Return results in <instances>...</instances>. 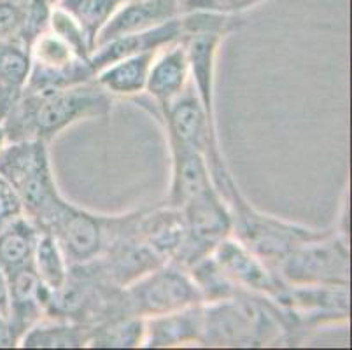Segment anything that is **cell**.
Segmentation results:
<instances>
[{"label":"cell","instance_id":"obj_25","mask_svg":"<svg viewBox=\"0 0 352 350\" xmlns=\"http://www.w3.org/2000/svg\"><path fill=\"white\" fill-rule=\"evenodd\" d=\"M191 281L197 285L204 303H217L235 296L239 287L230 281L228 275L214 261L212 254L206 256L188 268Z\"/></svg>","mask_w":352,"mask_h":350},{"label":"cell","instance_id":"obj_22","mask_svg":"<svg viewBox=\"0 0 352 350\" xmlns=\"http://www.w3.org/2000/svg\"><path fill=\"white\" fill-rule=\"evenodd\" d=\"M41 230L21 216L0 231V268L6 275L34 265V252Z\"/></svg>","mask_w":352,"mask_h":350},{"label":"cell","instance_id":"obj_28","mask_svg":"<svg viewBox=\"0 0 352 350\" xmlns=\"http://www.w3.org/2000/svg\"><path fill=\"white\" fill-rule=\"evenodd\" d=\"M30 0H0V41H20Z\"/></svg>","mask_w":352,"mask_h":350},{"label":"cell","instance_id":"obj_32","mask_svg":"<svg viewBox=\"0 0 352 350\" xmlns=\"http://www.w3.org/2000/svg\"><path fill=\"white\" fill-rule=\"evenodd\" d=\"M6 142H8V140H6V131L4 128H2V124H0V149L6 146Z\"/></svg>","mask_w":352,"mask_h":350},{"label":"cell","instance_id":"obj_8","mask_svg":"<svg viewBox=\"0 0 352 350\" xmlns=\"http://www.w3.org/2000/svg\"><path fill=\"white\" fill-rule=\"evenodd\" d=\"M181 212L186 224V239L172 265L188 270L206 256L212 254L217 243L232 235L233 221L228 204L216 186L191 198L186 205H182Z\"/></svg>","mask_w":352,"mask_h":350},{"label":"cell","instance_id":"obj_12","mask_svg":"<svg viewBox=\"0 0 352 350\" xmlns=\"http://www.w3.org/2000/svg\"><path fill=\"white\" fill-rule=\"evenodd\" d=\"M188 85H190L188 53L184 43L177 41L170 46L163 47L155 56L149 76H147L146 89H144L147 98H140V100L137 98V104L155 114L156 111L166 107L177 96H181Z\"/></svg>","mask_w":352,"mask_h":350},{"label":"cell","instance_id":"obj_33","mask_svg":"<svg viewBox=\"0 0 352 350\" xmlns=\"http://www.w3.org/2000/svg\"><path fill=\"white\" fill-rule=\"evenodd\" d=\"M47 2H50L51 6H56V4H58V2H60V0H47Z\"/></svg>","mask_w":352,"mask_h":350},{"label":"cell","instance_id":"obj_29","mask_svg":"<svg viewBox=\"0 0 352 350\" xmlns=\"http://www.w3.org/2000/svg\"><path fill=\"white\" fill-rule=\"evenodd\" d=\"M182 14L191 11L216 12V14L242 16V12L265 4L268 0H181Z\"/></svg>","mask_w":352,"mask_h":350},{"label":"cell","instance_id":"obj_27","mask_svg":"<svg viewBox=\"0 0 352 350\" xmlns=\"http://www.w3.org/2000/svg\"><path fill=\"white\" fill-rule=\"evenodd\" d=\"M50 28L54 34H58L63 41H67L82 58H89L95 51L94 44L89 43L88 35L82 30L81 25L58 6H53V9H51Z\"/></svg>","mask_w":352,"mask_h":350},{"label":"cell","instance_id":"obj_19","mask_svg":"<svg viewBox=\"0 0 352 350\" xmlns=\"http://www.w3.org/2000/svg\"><path fill=\"white\" fill-rule=\"evenodd\" d=\"M160 51L132 54L109 63L95 76V81L113 96H139L146 89L153 60Z\"/></svg>","mask_w":352,"mask_h":350},{"label":"cell","instance_id":"obj_24","mask_svg":"<svg viewBox=\"0 0 352 350\" xmlns=\"http://www.w3.org/2000/svg\"><path fill=\"white\" fill-rule=\"evenodd\" d=\"M144 343V319L132 316L116 317L94 326L91 349H137Z\"/></svg>","mask_w":352,"mask_h":350},{"label":"cell","instance_id":"obj_17","mask_svg":"<svg viewBox=\"0 0 352 350\" xmlns=\"http://www.w3.org/2000/svg\"><path fill=\"white\" fill-rule=\"evenodd\" d=\"M182 16V14H181ZM181 16L170 19L166 23L158 25L155 28L144 32H135V34L121 35V37L113 39L109 43L102 44L89 56V63L94 67L95 74L104 69L109 63L121 60L124 56L132 54L147 53V51H162L163 47L170 46L182 39V19Z\"/></svg>","mask_w":352,"mask_h":350},{"label":"cell","instance_id":"obj_5","mask_svg":"<svg viewBox=\"0 0 352 350\" xmlns=\"http://www.w3.org/2000/svg\"><path fill=\"white\" fill-rule=\"evenodd\" d=\"M347 233L322 230L318 237L294 247L274 270L289 285H349Z\"/></svg>","mask_w":352,"mask_h":350},{"label":"cell","instance_id":"obj_18","mask_svg":"<svg viewBox=\"0 0 352 350\" xmlns=\"http://www.w3.org/2000/svg\"><path fill=\"white\" fill-rule=\"evenodd\" d=\"M168 149L172 158V181L166 205L181 208L191 198L212 188L214 182L206 156L200 151L174 140H168Z\"/></svg>","mask_w":352,"mask_h":350},{"label":"cell","instance_id":"obj_6","mask_svg":"<svg viewBox=\"0 0 352 350\" xmlns=\"http://www.w3.org/2000/svg\"><path fill=\"white\" fill-rule=\"evenodd\" d=\"M201 303L204 301L188 270L172 263H163L121 289L123 314L140 319Z\"/></svg>","mask_w":352,"mask_h":350},{"label":"cell","instance_id":"obj_21","mask_svg":"<svg viewBox=\"0 0 352 350\" xmlns=\"http://www.w3.org/2000/svg\"><path fill=\"white\" fill-rule=\"evenodd\" d=\"M94 336V326L65 319L43 317L21 336L23 349H85Z\"/></svg>","mask_w":352,"mask_h":350},{"label":"cell","instance_id":"obj_15","mask_svg":"<svg viewBox=\"0 0 352 350\" xmlns=\"http://www.w3.org/2000/svg\"><path fill=\"white\" fill-rule=\"evenodd\" d=\"M181 14V0H130L102 28L95 50L121 35L149 30Z\"/></svg>","mask_w":352,"mask_h":350},{"label":"cell","instance_id":"obj_4","mask_svg":"<svg viewBox=\"0 0 352 350\" xmlns=\"http://www.w3.org/2000/svg\"><path fill=\"white\" fill-rule=\"evenodd\" d=\"M232 212V235L244 243L259 259H263L272 270L289 254L294 247L318 237L322 230L303 224L289 223L279 217L265 214L249 204L239 186L225 198Z\"/></svg>","mask_w":352,"mask_h":350},{"label":"cell","instance_id":"obj_1","mask_svg":"<svg viewBox=\"0 0 352 350\" xmlns=\"http://www.w3.org/2000/svg\"><path fill=\"white\" fill-rule=\"evenodd\" d=\"M111 111L113 95L94 79L63 89L23 91L2 121V128L8 142L50 144L65 128L85 120H107Z\"/></svg>","mask_w":352,"mask_h":350},{"label":"cell","instance_id":"obj_3","mask_svg":"<svg viewBox=\"0 0 352 350\" xmlns=\"http://www.w3.org/2000/svg\"><path fill=\"white\" fill-rule=\"evenodd\" d=\"M0 175L11 182L25 216L41 231H46L69 204L54 181L50 144L43 140L6 142L0 149Z\"/></svg>","mask_w":352,"mask_h":350},{"label":"cell","instance_id":"obj_11","mask_svg":"<svg viewBox=\"0 0 352 350\" xmlns=\"http://www.w3.org/2000/svg\"><path fill=\"white\" fill-rule=\"evenodd\" d=\"M212 258L230 281L242 291L261 294L275 301L286 287L263 259H259L233 235L217 243L212 250Z\"/></svg>","mask_w":352,"mask_h":350},{"label":"cell","instance_id":"obj_7","mask_svg":"<svg viewBox=\"0 0 352 350\" xmlns=\"http://www.w3.org/2000/svg\"><path fill=\"white\" fill-rule=\"evenodd\" d=\"M89 58L78 54L51 28L30 44V74L23 91H46L78 86L95 79Z\"/></svg>","mask_w":352,"mask_h":350},{"label":"cell","instance_id":"obj_30","mask_svg":"<svg viewBox=\"0 0 352 350\" xmlns=\"http://www.w3.org/2000/svg\"><path fill=\"white\" fill-rule=\"evenodd\" d=\"M21 216H25V208L20 195L4 175H0V231Z\"/></svg>","mask_w":352,"mask_h":350},{"label":"cell","instance_id":"obj_20","mask_svg":"<svg viewBox=\"0 0 352 350\" xmlns=\"http://www.w3.org/2000/svg\"><path fill=\"white\" fill-rule=\"evenodd\" d=\"M30 74V50L18 39L0 41V124L23 93Z\"/></svg>","mask_w":352,"mask_h":350},{"label":"cell","instance_id":"obj_13","mask_svg":"<svg viewBox=\"0 0 352 350\" xmlns=\"http://www.w3.org/2000/svg\"><path fill=\"white\" fill-rule=\"evenodd\" d=\"M9 285V320L16 345L34 324L46 316L51 289L41 282L34 265L6 275Z\"/></svg>","mask_w":352,"mask_h":350},{"label":"cell","instance_id":"obj_16","mask_svg":"<svg viewBox=\"0 0 352 350\" xmlns=\"http://www.w3.org/2000/svg\"><path fill=\"white\" fill-rule=\"evenodd\" d=\"M204 329V303L144 319L146 349L200 345Z\"/></svg>","mask_w":352,"mask_h":350},{"label":"cell","instance_id":"obj_2","mask_svg":"<svg viewBox=\"0 0 352 350\" xmlns=\"http://www.w3.org/2000/svg\"><path fill=\"white\" fill-rule=\"evenodd\" d=\"M300 342L291 317L270 298L239 289L230 300L204 303L201 347L249 349Z\"/></svg>","mask_w":352,"mask_h":350},{"label":"cell","instance_id":"obj_26","mask_svg":"<svg viewBox=\"0 0 352 350\" xmlns=\"http://www.w3.org/2000/svg\"><path fill=\"white\" fill-rule=\"evenodd\" d=\"M34 270L35 274L39 275L41 282L51 291L58 289L69 275V263L63 250L60 249L53 235L46 231H41L37 245H35Z\"/></svg>","mask_w":352,"mask_h":350},{"label":"cell","instance_id":"obj_14","mask_svg":"<svg viewBox=\"0 0 352 350\" xmlns=\"http://www.w3.org/2000/svg\"><path fill=\"white\" fill-rule=\"evenodd\" d=\"M137 231L144 243L163 263H175L186 239V224L181 208L170 205L142 208L137 221Z\"/></svg>","mask_w":352,"mask_h":350},{"label":"cell","instance_id":"obj_31","mask_svg":"<svg viewBox=\"0 0 352 350\" xmlns=\"http://www.w3.org/2000/svg\"><path fill=\"white\" fill-rule=\"evenodd\" d=\"M16 340L12 336L11 320H9V285L4 270L0 268V349H12Z\"/></svg>","mask_w":352,"mask_h":350},{"label":"cell","instance_id":"obj_23","mask_svg":"<svg viewBox=\"0 0 352 350\" xmlns=\"http://www.w3.org/2000/svg\"><path fill=\"white\" fill-rule=\"evenodd\" d=\"M130 0H60L58 8L69 12L82 27L89 43L97 46V37L107 21Z\"/></svg>","mask_w":352,"mask_h":350},{"label":"cell","instance_id":"obj_9","mask_svg":"<svg viewBox=\"0 0 352 350\" xmlns=\"http://www.w3.org/2000/svg\"><path fill=\"white\" fill-rule=\"evenodd\" d=\"M349 285H289L286 284L275 303L293 320L300 340L328 324L347 322Z\"/></svg>","mask_w":352,"mask_h":350},{"label":"cell","instance_id":"obj_10","mask_svg":"<svg viewBox=\"0 0 352 350\" xmlns=\"http://www.w3.org/2000/svg\"><path fill=\"white\" fill-rule=\"evenodd\" d=\"M113 221L114 216L95 214L69 201L46 233L53 235L69 265H81L102 254L111 237Z\"/></svg>","mask_w":352,"mask_h":350}]
</instances>
